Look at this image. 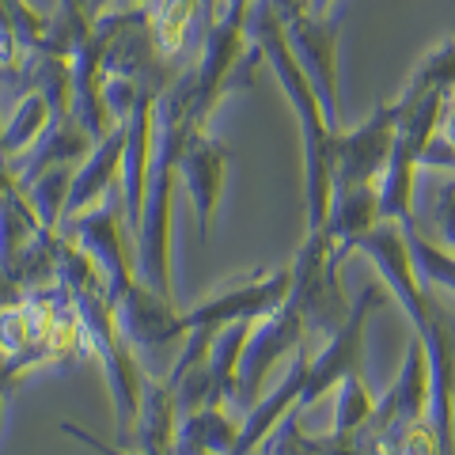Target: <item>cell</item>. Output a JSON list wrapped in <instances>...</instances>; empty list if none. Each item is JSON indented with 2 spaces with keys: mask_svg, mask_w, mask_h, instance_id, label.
<instances>
[{
  "mask_svg": "<svg viewBox=\"0 0 455 455\" xmlns=\"http://www.w3.org/2000/svg\"><path fill=\"white\" fill-rule=\"evenodd\" d=\"M433 220H436V235L448 251H455V179L444 182L436 190V202H433Z\"/></svg>",
  "mask_w": 455,
  "mask_h": 455,
  "instance_id": "cell-11",
  "label": "cell"
},
{
  "mask_svg": "<svg viewBox=\"0 0 455 455\" xmlns=\"http://www.w3.org/2000/svg\"><path fill=\"white\" fill-rule=\"evenodd\" d=\"M65 433H73L76 440H84V444H88V448H95L99 455H133V451H118V448H107V444H103V440H95V436H88V433H84V429H73V425H65ZM140 455H152V451H140Z\"/></svg>",
  "mask_w": 455,
  "mask_h": 455,
  "instance_id": "cell-13",
  "label": "cell"
},
{
  "mask_svg": "<svg viewBox=\"0 0 455 455\" xmlns=\"http://www.w3.org/2000/svg\"><path fill=\"white\" fill-rule=\"evenodd\" d=\"M331 4H334V0H311V16H323Z\"/></svg>",
  "mask_w": 455,
  "mask_h": 455,
  "instance_id": "cell-15",
  "label": "cell"
},
{
  "mask_svg": "<svg viewBox=\"0 0 455 455\" xmlns=\"http://www.w3.org/2000/svg\"><path fill=\"white\" fill-rule=\"evenodd\" d=\"M304 331H307V319H304V311L296 300H284L277 311L262 315L259 326H251L243 361H239V387H235L247 406H251L254 391H259V383L269 376V368L300 346Z\"/></svg>",
  "mask_w": 455,
  "mask_h": 455,
  "instance_id": "cell-4",
  "label": "cell"
},
{
  "mask_svg": "<svg viewBox=\"0 0 455 455\" xmlns=\"http://www.w3.org/2000/svg\"><path fill=\"white\" fill-rule=\"evenodd\" d=\"M179 167H182L187 187L194 194L197 217H202V232H209L212 209H217V197H220V179H224V167H228V148L205 133H190V140L179 152Z\"/></svg>",
  "mask_w": 455,
  "mask_h": 455,
  "instance_id": "cell-5",
  "label": "cell"
},
{
  "mask_svg": "<svg viewBox=\"0 0 455 455\" xmlns=\"http://www.w3.org/2000/svg\"><path fill=\"white\" fill-rule=\"evenodd\" d=\"M284 38L296 57V65L304 68L307 84L315 88L323 114L331 122V130L341 133V114H338V20L326 16H296L284 23Z\"/></svg>",
  "mask_w": 455,
  "mask_h": 455,
  "instance_id": "cell-3",
  "label": "cell"
},
{
  "mask_svg": "<svg viewBox=\"0 0 455 455\" xmlns=\"http://www.w3.org/2000/svg\"><path fill=\"white\" fill-rule=\"evenodd\" d=\"M379 220H383L379 217V182H364V187L334 190V202H331V212H326L323 232L349 247L353 239L372 232Z\"/></svg>",
  "mask_w": 455,
  "mask_h": 455,
  "instance_id": "cell-6",
  "label": "cell"
},
{
  "mask_svg": "<svg viewBox=\"0 0 455 455\" xmlns=\"http://www.w3.org/2000/svg\"><path fill=\"white\" fill-rule=\"evenodd\" d=\"M406 243H410V254H414V266H418V277L425 289L455 296V251L429 239L425 228H418V224L406 228Z\"/></svg>",
  "mask_w": 455,
  "mask_h": 455,
  "instance_id": "cell-8",
  "label": "cell"
},
{
  "mask_svg": "<svg viewBox=\"0 0 455 455\" xmlns=\"http://www.w3.org/2000/svg\"><path fill=\"white\" fill-rule=\"evenodd\" d=\"M194 4L197 0H160L152 16V27H156V42H160L164 53H179L182 42H187V31L194 23Z\"/></svg>",
  "mask_w": 455,
  "mask_h": 455,
  "instance_id": "cell-10",
  "label": "cell"
},
{
  "mask_svg": "<svg viewBox=\"0 0 455 455\" xmlns=\"http://www.w3.org/2000/svg\"><path fill=\"white\" fill-rule=\"evenodd\" d=\"M436 133L448 140V145H455V95L444 103V114H440V125H436Z\"/></svg>",
  "mask_w": 455,
  "mask_h": 455,
  "instance_id": "cell-14",
  "label": "cell"
},
{
  "mask_svg": "<svg viewBox=\"0 0 455 455\" xmlns=\"http://www.w3.org/2000/svg\"><path fill=\"white\" fill-rule=\"evenodd\" d=\"M398 137V110L395 103H379L361 125L334 137V190L379 182L391 164Z\"/></svg>",
  "mask_w": 455,
  "mask_h": 455,
  "instance_id": "cell-1",
  "label": "cell"
},
{
  "mask_svg": "<svg viewBox=\"0 0 455 455\" xmlns=\"http://www.w3.org/2000/svg\"><path fill=\"white\" fill-rule=\"evenodd\" d=\"M383 300V289L379 284H364V292L353 300L346 323L326 338V346L319 349V357L307 364V383H304V395H300V406L304 410L311 406L315 398H323L331 387H338L346 376H353L361 368V346H364V326H368V315L372 307Z\"/></svg>",
  "mask_w": 455,
  "mask_h": 455,
  "instance_id": "cell-2",
  "label": "cell"
},
{
  "mask_svg": "<svg viewBox=\"0 0 455 455\" xmlns=\"http://www.w3.org/2000/svg\"><path fill=\"white\" fill-rule=\"evenodd\" d=\"M376 410L372 391L364 387L361 372H353L338 383V403H334V436H357Z\"/></svg>",
  "mask_w": 455,
  "mask_h": 455,
  "instance_id": "cell-9",
  "label": "cell"
},
{
  "mask_svg": "<svg viewBox=\"0 0 455 455\" xmlns=\"http://www.w3.org/2000/svg\"><path fill=\"white\" fill-rule=\"evenodd\" d=\"M451 92H455V38H444L414 65V73H410V80L403 84V92H398L391 103L398 110V118H403L406 110H414L421 103V99L451 95Z\"/></svg>",
  "mask_w": 455,
  "mask_h": 455,
  "instance_id": "cell-7",
  "label": "cell"
},
{
  "mask_svg": "<svg viewBox=\"0 0 455 455\" xmlns=\"http://www.w3.org/2000/svg\"><path fill=\"white\" fill-rule=\"evenodd\" d=\"M418 167H433V171H455V145H448L440 133L425 140V148L418 156Z\"/></svg>",
  "mask_w": 455,
  "mask_h": 455,
  "instance_id": "cell-12",
  "label": "cell"
}]
</instances>
